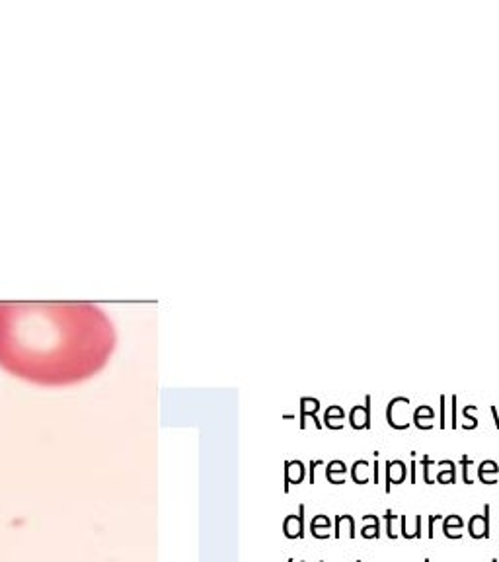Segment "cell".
<instances>
[{"mask_svg":"<svg viewBox=\"0 0 499 562\" xmlns=\"http://www.w3.org/2000/svg\"><path fill=\"white\" fill-rule=\"evenodd\" d=\"M349 424L353 429H369L371 427V396L367 394L365 406H355L349 414Z\"/></svg>","mask_w":499,"mask_h":562,"instance_id":"cell-6","label":"cell"},{"mask_svg":"<svg viewBox=\"0 0 499 562\" xmlns=\"http://www.w3.org/2000/svg\"><path fill=\"white\" fill-rule=\"evenodd\" d=\"M423 562H429V558H425V560Z\"/></svg>","mask_w":499,"mask_h":562,"instance_id":"cell-35","label":"cell"},{"mask_svg":"<svg viewBox=\"0 0 499 562\" xmlns=\"http://www.w3.org/2000/svg\"><path fill=\"white\" fill-rule=\"evenodd\" d=\"M491 562H499V560H497V558H493V560H491Z\"/></svg>","mask_w":499,"mask_h":562,"instance_id":"cell-34","label":"cell"},{"mask_svg":"<svg viewBox=\"0 0 499 562\" xmlns=\"http://www.w3.org/2000/svg\"><path fill=\"white\" fill-rule=\"evenodd\" d=\"M306 478V467L304 462L295 459V461H285V494H289L291 484H302Z\"/></svg>","mask_w":499,"mask_h":562,"instance_id":"cell-5","label":"cell"},{"mask_svg":"<svg viewBox=\"0 0 499 562\" xmlns=\"http://www.w3.org/2000/svg\"><path fill=\"white\" fill-rule=\"evenodd\" d=\"M489 523H491V506H484L482 515H472L468 521V533L472 539H489Z\"/></svg>","mask_w":499,"mask_h":562,"instance_id":"cell-2","label":"cell"},{"mask_svg":"<svg viewBox=\"0 0 499 562\" xmlns=\"http://www.w3.org/2000/svg\"><path fill=\"white\" fill-rule=\"evenodd\" d=\"M474 408H476V406H472V404H470V406H464V410H462L464 418H466V422L462 424V427H464V429H474V427H478V420L470 416V412H472Z\"/></svg>","mask_w":499,"mask_h":562,"instance_id":"cell-16","label":"cell"},{"mask_svg":"<svg viewBox=\"0 0 499 562\" xmlns=\"http://www.w3.org/2000/svg\"><path fill=\"white\" fill-rule=\"evenodd\" d=\"M415 539H421V515H415V533H413Z\"/></svg>","mask_w":499,"mask_h":562,"instance_id":"cell-29","label":"cell"},{"mask_svg":"<svg viewBox=\"0 0 499 562\" xmlns=\"http://www.w3.org/2000/svg\"><path fill=\"white\" fill-rule=\"evenodd\" d=\"M316 529H332V519L324 513L316 515L310 521V531H316Z\"/></svg>","mask_w":499,"mask_h":562,"instance_id":"cell-14","label":"cell"},{"mask_svg":"<svg viewBox=\"0 0 499 562\" xmlns=\"http://www.w3.org/2000/svg\"><path fill=\"white\" fill-rule=\"evenodd\" d=\"M406 475H408V469L404 461H386V482H384V492L390 494L392 486H398L406 480Z\"/></svg>","mask_w":499,"mask_h":562,"instance_id":"cell-4","label":"cell"},{"mask_svg":"<svg viewBox=\"0 0 499 562\" xmlns=\"http://www.w3.org/2000/svg\"><path fill=\"white\" fill-rule=\"evenodd\" d=\"M460 462H462V482H464V484H472V478L468 476V471H470V465H472V461L464 455Z\"/></svg>","mask_w":499,"mask_h":562,"instance_id":"cell-21","label":"cell"},{"mask_svg":"<svg viewBox=\"0 0 499 562\" xmlns=\"http://www.w3.org/2000/svg\"><path fill=\"white\" fill-rule=\"evenodd\" d=\"M361 537L363 539H378L380 537V525H363Z\"/></svg>","mask_w":499,"mask_h":562,"instance_id":"cell-17","label":"cell"},{"mask_svg":"<svg viewBox=\"0 0 499 562\" xmlns=\"http://www.w3.org/2000/svg\"><path fill=\"white\" fill-rule=\"evenodd\" d=\"M443 527H464V519H462L460 515H456V513H450V515H447L445 519H443Z\"/></svg>","mask_w":499,"mask_h":562,"instance_id":"cell-19","label":"cell"},{"mask_svg":"<svg viewBox=\"0 0 499 562\" xmlns=\"http://www.w3.org/2000/svg\"><path fill=\"white\" fill-rule=\"evenodd\" d=\"M497 473H499V465L493 461V459H486V461H482L480 462V467H478V471H476V475H478V478H480V482H482V484H487V486L497 484V478H495Z\"/></svg>","mask_w":499,"mask_h":562,"instance_id":"cell-8","label":"cell"},{"mask_svg":"<svg viewBox=\"0 0 499 562\" xmlns=\"http://www.w3.org/2000/svg\"><path fill=\"white\" fill-rule=\"evenodd\" d=\"M343 533H347L349 539H355V519L353 515H337L336 517V539H341Z\"/></svg>","mask_w":499,"mask_h":562,"instance_id":"cell-12","label":"cell"},{"mask_svg":"<svg viewBox=\"0 0 499 562\" xmlns=\"http://www.w3.org/2000/svg\"><path fill=\"white\" fill-rule=\"evenodd\" d=\"M415 469H417L415 457H412V465H410V482H412V484H415Z\"/></svg>","mask_w":499,"mask_h":562,"instance_id":"cell-30","label":"cell"},{"mask_svg":"<svg viewBox=\"0 0 499 562\" xmlns=\"http://www.w3.org/2000/svg\"><path fill=\"white\" fill-rule=\"evenodd\" d=\"M363 523L365 525H380V519H378V515H374V513H367V515H363Z\"/></svg>","mask_w":499,"mask_h":562,"instance_id":"cell-25","label":"cell"},{"mask_svg":"<svg viewBox=\"0 0 499 562\" xmlns=\"http://www.w3.org/2000/svg\"><path fill=\"white\" fill-rule=\"evenodd\" d=\"M441 427L445 429V396H441Z\"/></svg>","mask_w":499,"mask_h":562,"instance_id":"cell-32","label":"cell"},{"mask_svg":"<svg viewBox=\"0 0 499 562\" xmlns=\"http://www.w3.org/2000/svg\"><path fill=\"white\" fill-rule=\"evenodd\" d=\"M384 519H386V535L388 539H398L400 531H398V523H400V515H394L392 510H386L384 513Z\"/></svg>","mask_w":499,"mask_h":562,"instance_id":"cell-13","label":"cell"},{"mask_svg":"<svg viewBox=\"0 0 499 562\" xmlns=\"http://www.w3.org/2000/svg\"><path fill=\"white\" fill-rule=\"evenodd\" d=\"M287 562H295V560H293V558H289V560Z\"/></svg>","mask_w":499,"mask_h":562,"instance_id":"cell-33","label":"cell"},{"mask_svg":"<svg viewBox=\"0 0 499 562\" xmlns=\"http://www.w3.org/2000/svg\"><path fill=\"white\" fill-rule=\"evenodd\" d=\"M310 533H312V537L314 539H330L332 537L330 529H316V531H310Z\"/></svg>","mask_w":499,"mask_h":562,"instance_id":"cell-26","label":"cell"},{"mask_svg":"<svg viewBox=\"0 0 499 562\" xmlns=\"http://www.w3.org/2000/svg\"><path fill=\"white\" fill-rule=\"evenodd\" d=\"M452 427H456L458 422H456V396H452Z\"/></svg>","mask_w":499,"mask_h":562,"instance_id":"cell-31","label":"cell"},{"mask_svg":"<svg viewBox=\"0 0 499 562\" xmlns=\"http://www.w3.org/2000/svg\"><path fill=\"white\" fill-rule=\"evenodd\" d=\"M318 410H320V402L316 399H310V396L300 399V429L306 427V416H310L312 420H314V425H316L318 429H322V424H320V420H318V416H316Z\"/></svg>","mask_w":499,"mask_h":562,"instance_id":"cell-7","label":"cell"},{"mask_svg":"<svg viewBox=\"0 0 499 562\" xmlns=\"http://www.w3.org/2000/svg\"><path fill=\"white\" fill-rule=\"evenodd\" d=\"M373 482L374 484H380V462H378V459L373 465Z\"/></svg>","mask_w":499,"mask_h":562,"instance_id":"cell-27","label":"cell"},{"mask_svg":"<svg viewBox=\"0 0 499 562\" xmlns=\"http://www.w3.org/2000/svg\"><path fill=\"white\" fill-rule=\"evenodd\" d=\"M302 562H304V560H302ZM320 562H322V560H320Z\"/></svg>","mask_w":499,"mask_h":562,"instance_id":"cell-36","label":"cell"},{"mask_svg":"<svg viewBox=\"0 0 499 562\" xmlns=\"http://www.w3.org/2000/svg\"><path fill=\"white\" fill-rule=\"evenodd\" d=\"M283 535L291 541L304 537V504L299 506V515H287L283 521Z\"/></svg>","mask_w":499,"mask_h":562,"instance_id":"cell-3","label":"cell"},{"mask_svg":"<svg viewBox=\"0 0 499 562\" xmlns=\"http://www.w3.org/2000/svg\"><path fill=\"white\" fill-rule=\"evenodd\" d=\"M443 535L447 539H462V529L460 527H443Z\"/></svg>","mask_w":499,"mask_h":562,"instance_id":"cell-23","label":"cell"},{"mask_svg":"<svg viewBox=\"0 0 499 562\" xmlns=\"http://www.w3.org/2000/svg\"><path fill=\"white\" fill-rule=\"evenodd\" d=\"M400 535L404 539H408V541H412L413 539V533L408 531V517H406V515H400Z\"/></svg>","mask_w":499,"mask_h":562,"instance_id":"cell-22","label":"cell"},{"mask_svg":"<svg viewBox=\"0 0 499 562\" xmlns=\"http://www.w3.org/2000/svg\"><path fill=\"white\" fill-rule=\"evenodd\" d=\"M437 521H443V515H431L429 517V539H433V527Z\"/></svg>","mask_w":499,"mask_h":562,"instance_id":"cell-28","label":"cell"},{"mask_svg":"<svg viewBox=\"0 0 499 562\" xmlns=\"http://www.w3.org/2000/svg\"><path fill=\"white\" fill-rule=\"evenodd\" d=\"M322 465H324L322 461H310L308 462V482H310V484L316 482V478H314V475H316V469H318V467H322Z\"/></svg>","mask_w":499,"mask_h":562,"instance_id":"cell-24","label":"cell"},{"mask_svg":"<svg viewBox=\"0 0 499 562\" xmlns=\"http://www.w3.org/2000/svg\"><path fill=\"white\" fill-rule=\"evenodd\" d=\"M115 344L112 320L94 303L0 301V367L24 381H86L105 367Z\"/></svg>","mask_w":499,"mask_h":562,"instance_id":"cell-1","label":"cell"},{"mask_svg":"<svg viewBox=\"0 0 499 562\" xmlns=\"http://www.w3.org/2000/svg\"><path fill=\"white\" fill-rule=\"evenodd\" d=\"M369 469H371V465L367 461H355L353 465H351V480L355 482V484H369L371 482V476H369Z\"/></svg>","mask_w":499,"mask_h":562,"instance_id":"cell-11","label":"cell"},{"mask_svg":"<svg viewBox=\"0 0 499 562\" xmlns=\"http://www.w3.org/2000/svg\"><path fill=\"white\" fill-rule=\"evenodd\" d=\"M413 418H423V420H433L435 418V412L431 406H417L415 412H413Z\"/></svg>","mask_w":499,"mask_h":562,"instance_id":"cell-18","label":"cell"},{"mask_svg":"<svg viewBox=\"0 0 499 562\" xmlns=\"http://www.w3.org/2000/svg\"><path fill=\"white\" fill-rule=\"evenodd\" d=\"M441 467L439 475H437V482L447 486V484H454L456 482V465L452 461H439L437 462Z\"/></svg>","mask_w":499,"mask_h":562,"instance_id":"cell-10","label":"cell"},{"mask_svg":"<svg viewBox=\"0 0 499 562\" xmlns=\"http://www.w3.org/2000/svg\"><path fill=\"white\" fill-rule=\"evenodd\" d=\"M334 418H337V420H341V418H343V408H341V406H330V408L326 410V414H324L326 425L332 424V422H334Z\"/></svg>","mask_w":499,"mask_h":562,"instance_id":"cell-15","label":"cell"},{"mask_svg":"<svg viewBox=\"0 0 499 562\" xmlns=\"http://www.w3.org/2000/svg\"><path fill=\"white\" fill-rule=\"evenodd\" d=\"M431 465H435V461H431V459H429V455H425L423 459H421V467H423V480H425V484H429V486L433 484V478L429 476V467H431Z\"/></svg>","mask_w":499,"mask_h":562,"instance_id":"cell-20","label":"cell"},{"mask_svg":"<svg viewBox=\"0 0 499 562\" xmlns=\"http://www.w3.org/2000/svg\"><path fill=\"white\" fill-rule=\"evenodd\" d=\"M345 475H347V465L343 461H330L326 465V478L330 484H345Z\"/></svg>","mask_w":499,"mask_h":562,"instance_id":"cell-9","label":"cell"}]
</instances>
